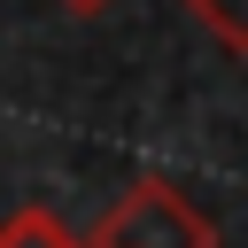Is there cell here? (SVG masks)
Listing matches in <instances>:
<instances>
[{
  "instance_id": "obj_1",
  "label": "cell",
  "mask_w": 248,
  "mask_h": 248,
  "mask_svg": "<svg viewBox=\"0 0 248 248\" xmlns=\"http://www.w3.org/2000/svg\"><path fill=\"white\" fill-rule=\"evenodd\" d=\"M93 248H217V225L163 178H140L124 186V202L101 209V225L85 232Z\"/></svg>"
},
{
  "instance_id": "obj_2",
  "label": "cell",
  "mask_w": 248,
  "mask_h": 248,
  "mask_svg": "<svg viewBox=\"0 0 248 248\" xmlns=\"http://www.w3.org/2000/svg\"><path fill=\"white\" fill-rule=\"evenodd\" d=\"M0 248H93V240H85V232H70L54 209H39V202H31V209H16V217L0 225Z\"/></svg>"
},
{
  "instance_id": "obj_3",
  "label": "cell",
  "mask_w": 248,
  "mask_h": 248,
  "mask_svg": "<svg viewBox=\"0 0 248 248\" xmlns=\"http://www.w3.org/2000/svg\"><path fill=\"white\" fill-rule=\"evenodd\" d=\"M186 8H194V23H202L217 46L248 54V0H186Z\"/></svg>"
},
{
  "instance_id": "obj_4",
  "label": "cell",
  "mask_w": 248,
  "mask_h": 248,
  "mask_svg": "<svg viewBox=\"0 0 248 248\" xmlns=\"http://www.w3.org/2000/svg\"><path fill=\"white\" fill-rule=\"evenodd\" d=\"M62 8H70V16H101L108 0H62Z\"/></svg>"
}]
</instances>
